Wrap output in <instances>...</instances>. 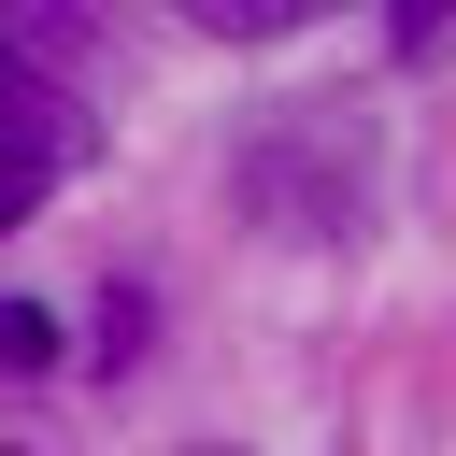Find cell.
I'll return each instance as SVG.
<instances>
[{"mask_svg":"<svg viewBox=\"0 0 456 456\" xmlns=\"http://www.w3.org/2000/svg\"><path fill=\"white\" fill-rule=\"evenodd\" d=\"M57 356V314L43 299H0V370H43Z\"/></svg>","mask_w":456,"mask_h":456,"instance_id":"cell-2","label":"cell"},{"mask_svg":"<svg viewBox=\"0 0 456 456\" xmlns=\"http://www.w3.org/2000/svg\"><path fill=\"white\" fill-rule=\"evenodd\" d=\"M71 157H86V114H71V86L28 57V28H0V228H28V214L71 185Z\"/></svg>","mask_w":456,"mask_h":456,"instance_id":"cell-1","label":"cell"}]
</instances>
